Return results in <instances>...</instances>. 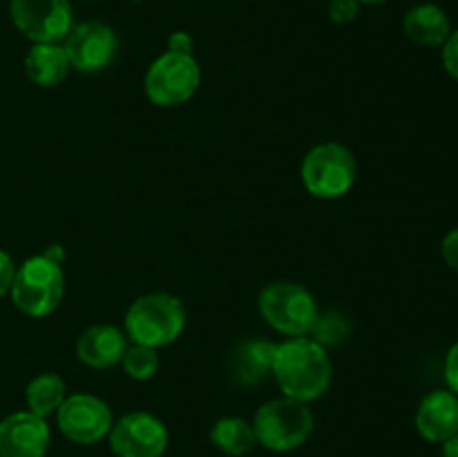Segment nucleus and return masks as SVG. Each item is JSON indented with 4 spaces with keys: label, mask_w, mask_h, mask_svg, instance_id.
I'll list each match as a JSON object with an SVG mask.
<instances>
[{
    "label": "nucleus",
    "mask_w": 458,
    "mask_h": 457,
    "mask_svg": "<svg viewBox=\"0 0 458 457\" xmlns=\"http://www.w3.org/2000/svg\"><path fill=\"white\" fill-rule=\"evenodd\" d=\"M273 379L284 397L302 403L318 401L325 397L334 379L329 349L316 343L311 336H295L276 343Z\"/></svg>",
    "instance_id": "obj_1"
},
{
    "label": "nucleus",
    "mask_w": 458,
    "mask_h": 457,
    "mask_svg": "<svg viewBox=\"0 0 458 457\" xmlns=\"http://www.w3.org/2000/svg\"><path fill=\"white\" fill-rule=\"evenodd\" d=\"M186 330V307L168 291H150L130 303L123 332L130 343L148 348L173 345Z\"/></svg>",
    "instance_id": "obj_2"
},
{
    "label": "nucleus",
    "mask_w": 458,
    "mask_h": 457,
    "mask_svg": "<svg viewBox=\"0 0 458 457\" xmlns=\"http://www.w3.org/2000/svg\"><path fill=\"white\" fill-rule=\"evenodd\" d=\"M250 424L259 446L273 453H289L307 444L316 428V417L309 403L282 394L262 403Z\"/></svg>",
    "instance_id": "obj_3"
},
{
    "label": "nucleus",
    "mask_w": 458,
    "mask_h": 457,
    "mask_svg": "<svg viewBox=\"0 0 458 457\" xmlns=\"http://www.w3.org/2000/svg\"><path fill=\"white\" fill-rule=\"evenodd\" d=\"M61 264L45 254L31 255L18 264L9 296L22 314L43 318L61 305L65 296V273Z\"/></svg>",
    "instance_id": "obj_4"
},
{
    "label": "nucleus",
    "mask_w": 458,
    "mask_h": 457,
    "mask_svg": "<svg viewBox=\"0 0 458 457\" xmlns=\"http://www.w3.org/2000/svg\"><path fill=\"white\" fill-rule=\"evenodd\" d=\"M358 164L353 152L340 142L316 143L300 164V179L309 195L338 200L356 184Z\"/></svg>",
    "instance_id": "obj_5"
},
{
    "label": "nucleus",
    "mask_w": 458,
    "mask_h": 457,
    "mask_svg": "<svg viewBox=\"0 0 458 457\" xmlns=\"http://www.w3.org/2000/svg\"><path fill=\"white\" fill-rule=\"evenodd\" d=\"M259 314L276 332L286 339L309 336L318 321V300L307 287L291 280L268 282L258 298Z\"/></svg>",
    "instance_id": "obj_6"
},
{
    "label": "nucleus",
    "mask_w": 458,
    "mask_h": 457,
    "mask_svg": "<svg viewBox=\"0 0 458 457\" xmlns=\"http://www.w3.org/2000/svg\"><path fill=\"white\" fill-rule=\"evenodd\" d=\"M201 85V67L192 54L164 52L150 63L143 79V90L150 103L174 108L191 101Z\"/></svg>",
    "instance_id": "obj_7"
},
{
    "label": "nucleus",
    "mask_w": 458,
    "mask_h": 457,
    "mask_svg": "<svg viewBox=\"0 0 458 457\" xmlns=\"http://www.w3.org/2000/svg\"><path fill=\"white\" fill-rule=\"evenodd\" d=\"M9 13L31 43H63L74 27L70 0H9Z\"/></svg>",
    "instance_id": "obj_8"
},
{
    "label": "nucleus",
    "mask_w": 458,
    "mask_h": 457,
    "mask_svg": "<svg viewBox=\"0 0 458 457\" xmlns=\"http://www.w3.org/2000/svg\"><path fill=\"white\" fill-rule=\"evenodd\" d=\"M114 417L101 397L89 392L67 394L56 410V426L63 437L81 446H92L110 435Z\"/></svg>",
    "instance_id": "obj_9"
},
{
    "label": "nucleus",
    "mask_w": 458,
    "mask_h": 457,
    "mask_svg": "<svg viewBox=\"0 0 458 457\" xmlns=\"http://www.w3.org/2000/svg\"><path fill=\"white\" fill-rule=\"evenodd\" d=\"M72 70L81 74H97L112 65L119 52V36L110 25L101 21L79 22L63 40Z\"/></svg>",
    "instance_id": "obj_10"
},
{
    "label": "nucleus",
    "mask_w": 458,
    "mask_h": 457,
    "mask_svg": "<svg viewBox=\"0 0 458 457\" xmlns=\"http://www.w3.org/2000/svg\"><path fill=\"white\" fill-rule=\"evenodd\" d=\"M107 442L116 457H161L168 448V428L152 412H125L112 424Z\"/></svg>",
    "instance_id": "obj_11"
},
{
    "label": "nucleus",
    "mask_w": 458,
    "mask_h": 457,
    "mask_svg": "<svg viewBox=\"0 0 458 457\" xmlns=\"http://www.w3.org/2000/svg\"><path fill=\"white\" fill-rule=\"evenodd\" d=\"M52 444L47 419L18 410L0 421V457H45Z\"/></svg>",
    "instance_id": "obj_12"
},
{
    "label": "nucleus",
    "mask_w": 458,
    "mask_h": 457,
    "mask_svg": "<svg viewBox=\"0 0 458 457\" xmlns=\"http://www.w3.org/2000/svg\"><path fill=\"white\" fill-rule=\"evenodd\" d=\"M416 430L425 442L443 444L458 433V394L452 390H432L420 399L414 417Z\"/></svg>",
    "instance_id": "obj_13"
},
{
    "label": "nucleus",
    "mask_w": 458,
    "mask_h": 457,
    "mask_svg": "<svg viewBox=\"0 0 458 457\" xmlns=\"http://www.w3.org/2000/svg\"><path fill=\"white\" fill-rule=\"evenodd\" d=\"M130 341L125 332L116 325H92L76 341V358L83 366L94 370H107V367L121 366Z\"/></svg>",
    "instance_id": "obj_14"
},
{
    "label": "nucleus",
    "mask_w": 458,
    "mask_h": 457,
    "mask_svg": "<svg viewBox=\"0 0 458 457\" xmlns=\"http://www.w3.org/2000/svg\"><path fill=\"white\" fill-rule=\"evenodd\" d=\"M276 343L267 339H249L235 348L228 358V372L237 385L253 388L273 376Z\"/></svg>",
    "instance_id": "obj_15"
},
{
    "label": "nucleus",
    "mask_w": 458,
    "mask_h": 457,
    "mask_svg": "<svg viewBox=\"0 0 458 457\" xmlns=\"http://www.w3.org/2000/svg\"><path fill=\"white\" fill-rule=\"evenodd\" d=\"M403 31L407 39L423 47H441L452 34V22L445 9L434 3H419L403 18Z\"/></svg>",
    "instance_id": "obj_16"
},
{
    "label": "nucleus",
    "mask_w": 458,
    "mask_h": 457,
    "mask_svg": "<svg viewBox=\"0 0 458 457\" xmlns=\"http://www.w3.org/2000/svg\"><path fill=\"white\" fill-rule=\"evenodd\" d=\"M63 43H34L25 56V74L38 88H56L70 74Z\"/></svg>",
    "instance_id": "obj_17"
},
{
    "label": "nucleus",
    "mask_w": 458,
    "mask_h": 457,
    "mask_svg": "<svg viewBox=\"0 0 458 457\" xmlns=\"http://www.w3.org/2000/svg\"><path fill=\"white\" fill-rule=\"evenodd\" d=\"M210 442L228 457H244L258 446L253 424L242 417H222L210 428Z\"/></svg>",
    "instance_id": "obj_18"
},
{
    "label": "nucleus",
    "mask_w": 458,
    "mask_h": 457,
    "mask_svg": "<svg viewBox=\"0 0 458 457\" xmlns=\"http://www.w3.org/2000/svg\"><path fill=\"white\" fill-rule=\"evenodd\" d=\"M67 397V385L63 381L61 375L56 372H43V375H36L34 379L27 384L25 390V401L27 410L34 412V415L47 419L49 415H56V410L61 408V403Z\"/></svg>",
    "instance_id": "obj_19"
},
{
    "label": "nucleus",
    "mask_w": 458,
    "mask_h": 457,
    "mask_svg": "<svg viewBox=\"0 0 458 457\" xmlns=\"http://www.w3.org/2000/svg\"><path fill=\"white\" fill-rule=\"evenodd\" d=\"M349 334H352V321H349L347 314L331 309V312L318 314V321L309 336L325 349H329L343 345L349 339Z\"/></svg>",
    "instance_id": "obj_20"
},
{
    "label": "nucleus",
    "mask_w": 458,
    "mask_h": 457,
    "mask_svg": "<svg viewBox=\"0 0 458 457\" xmlns=\"http://www.w3.org/2000/svg\"><path fill=\"white\" fill-rule=\"evenodd\" d=\"M159 349L148 348V345L130 343L121 358V367L125 375L134 381H148L159 372Z\"/></svg>",
    "instance_id": "obj_21"
},
{
    "label": "nucleus",
    "mask_w": 458,
    "mask_h": 457,
    "mask_svg": "<svg viewBox=\"0 0 458 457\" xmlns=\"http://www.w3.org/2000/svg\"><path fill=\"white\" fill-rule=\"evenodd\" d=\"M362 4L358 0H329L327 4V13H329V21L335 25H347L353 22L360 13Z\"/></svg>",
    "instance_id": "obj_22"
},
{
    "label": "nucleus",
    "mask_w": 458,
    "mask_h": 457,
    "mask_svg": "<svg viewBox=\"0 0 458 457\" xmlns=\"http://www.w3.org/2000/svg\"><path fill=\"white\" fill-rule=\"evenodd\" d=\"M441 47H443L441 52L443 67H445V72L452 76V79L458 81V30H452V34L447 36V40L441 45Z\"/></svg>",
    "instance_id": "obj_23"
},
{
    "label": "nucleus",
    "mask_w": 458,
    "mask_h": 457,
    "mask_svg": "<svg viewBox=\"0 0 458 457\" xmlns=\"http://www.w3.org/2000/svg\"><path fill=\"white\" fill-rule=\"evenodd\" d=\"M443 375H445L447 390L458 394V341L452 343V348L445 354V366H443Z\"/></svg>",
    "instance_id": "obj_24"
},
{
    "label": "nucleus",
    "mask_w": 458,
    "mask_h": 457,
    "mask_svg": "<svg viewBox=\"0 0 458 457\" xmlns=\"http://www.w3.org/2000/svg\"><path fill=\"white\" fill-rule=\"evenodd\" d=\"M13 276H16V263H13V258L7 251L0 249V298L9 294Z\"/></svg>",
    "instance_id": "obj_25"
},
{
    "label": "nucleus",
    "mask_w": 458,
    "mask_h": 457,
    "mask_svg": "<svg viewBox=\"0 0 458 457\" xmlns=\"http://www.w3.org/2000/svg\"><path fill=\"white\" fill-rule=\"evenodd\" d=\"M441 254L447 267L458 272V228H452L450 233H445L441 242Z\"/></svg>",
    "instance_id": "obj_26"
},
{
    "label": "nucleus",
    "mask_w": 458,
    "mask_h": 457,
    "mask_svg": "<svg viewBox=\"0 0 458 457\" xmlns=\"http://www.w3.org/2000/svg\"><path fill=\"white\" fill-rule=\"evenodd\" d=\"M168 49H173V52L192 54L191 34H186V31H174V34L168 39Z\"/></svg>",
    "instance_id": "obj_27"
},
{
    "label": "nucleus",
    "mask_w": 458,
    "mask_h": 457,
    "mask_svg": "<svg viewBox=\"0 0 458 457\" xmlns=\"http://www.w3.org/2000/svg\"><path fill=\"white\" fill-rule=\"evenodd\" d=\"M443 457H458V433L443 442Z\"/></svg>",
    "instance_id": "obj_28"
},
{
    "label": "nucleus",
    "mask_w": 458,
    "mask_h": 457,
    "mask_svg": "<svg viewBox=\"0 0 458 457\" xmlns=\"http://www.w3.org/2000/svg\"><path fill=\"white\" fill-rule=\"evenodd\" d=\"M358 3L360 4H383V3H387V0H358Z\"/></svg>",
    "instance_id": "obj_29"
}]
</instances>
